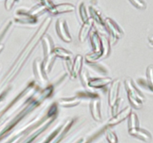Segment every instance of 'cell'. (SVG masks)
Listing matches in <instances>:
<instances>
[{"label":"cell","instance_id":"cell-11","mask_svg":"<svg viewBox=\"0 0 153 143\" xmlns=\"http://www.w3.org/2000/svg\"><path fill=\"white\" fill-rule=\"evenodd\" d=\"M75 10V6L70 3H62V4L53 5V7H51L49 11L54 15H57L58 13H67V12H71Z\"/></svg>","mask_w":153,"mask_h":143},{"label":"cell","instance_id":"cell-1","mask_svg":"<svg viewBox=\"0 0 153 143\" xmlns=\"http://www.w3.org/2000/svg\"><path fill=\"white\" fill-rule=\"evenodd\" d=\"M104 25L110 34L111 45H114L124 35L122 28L111 18H106Z\"/></svg>","mask_w":153,"mask_h":143},{"label":"cell","instance_id":"cell-24","mask_svg":"<svg viewBox=\"0 0 153 143\" xmlns=\"http://www.w3.org/2000/svg\"><path fill=\"white\" fill-rule=\"evenodd\" d=\"M149 43H150L151 44H152L153 46V35L149 36Z\"/></svg>","mask_w":153,"mask_h":143},{"label":"cell","instance_id":"cell-22","mask_svg":"<svg viewBox=\"0 0 153 143\" xmlns=\"http://www.w3.org/2000/svg\"><path fill=\"white\" fill-rule=\"evenodd\" d=\"M79 75H80L81 77V80H82V84H84V86H88V81H89V79L91 78V77H90L89 73L88 72V71L82 69Z\"/></svg>","mask_w":153,"mask_h":143},{"label":"cell","instance_id":"cell-20","mask_svg":"<svg viewBox=\"0 0 153 143\" xmlns=\"http://www.w3.org/2000/svg\"><path fill=\"white\" fill-rule=\"evenodd\" d=\"M127 97H128L129 103L134 108L137 109V110L141 108L142 106H143V102H142V101H140V100H138L137 98L131 96V95H127Z\"/></svg>","mask_w":153,"mask_h":143},{"label":"cell","instance_id":"cell-6","mask_svg":"<svg viewBox=\"0 0 153 143\" xmlns=\"http://www.w3.org/2000/svg\"><path fill=\"white\" fill-rule=\"evenodd\" d=\"M82 66H83V57L81 55H78L75 57L74 61L72 65L71 69L70 72V78L75 80L80 74L82 70Z\"/></svg>","mask_w":153,"mask_h":143},{"label":"cell","instance_id":"cell-14","mask_svg":"<svg viewBox=\"0 0 153 143\" xmlns=\"http://www.w3.org/2000/svg\"><path fill=\"white\" fill-rule=\"evenodd\" d=\"M81 99L79 96H74L72 98H62L58 100L60 106L64 107H73L80 104Z\"/></svg>","mask_w":153,"mask_h":143},{"label":"cell","instance_id":"cell-18","mask_svg":"<svg viewBox=\"0 0 153 143\" xmlns=\"http://www.w3.org/2000/svg\"><path fill=\"white\" fill-rule=\"evenodd\" d=\"M79 16H80V19L82 20V23H85V22L89 19V17H88V14L87 13V10L85 9V4L84 3H82V4L79 5Z\"/></svg>","mask_w":153,"mask_h":143},{"label":"cell","instance_id":"cell-9","mask_svg":"<svg viewBox=\"0 0 153 143\" xmlns=\"http://www.w3.org/2000/svg\"><path fill=\"white\" fill-rule=\"evenodd\" d=\"M131 113V108L130 107H126L125 109L121 110L120 113H117L116 115L112 117L111 119H110V121L108 122V125L110 126H113V125H117V124L120 123L121 122L126 119V118H128L129 116V115Z\"/></svg>","mask_w":153,"mask_h":143},{"label":"cell","instance_id":"cell-3","mask_svg":"<svg viewBox=\"0 0 153 143\" xmlns=\"http://www.w3.org/2000/svg\"><path fill=\"white\" fill-rule=\"evenodd\" d=\"M33 71L35 78L40 82V83L45 84L48 82L47 74L45 72L43 67V61L37 58L34 61L33 63Z\"/></svg>","mask_w":153,"mask_h":143},{"label":"cell","instance_id":"cell-10","mask_svg":"<svg viewBox=\"0 0 153 143\" xmlns=\"http://www.w3.org/2000/svg\"><path fill=\"white\" fill-rule=\"evenodd\" d=\"M93 25H94V20L92 19H89L87 22L83 23L79 34V40L81 43L85 42V40L89 37Z\"/></svg>","mask_w":153,"mask_h":143},{"label":"cell","instance_id":"cell-15","mask_svg":"<svg viewBox=\"0 0 153 143\" xmlns=\"http://www.w3.org/2000/svg\"><path fill=\"white\" fill-rule=\"evenodd\" d=\"M53 54L56 57H59L61 59L64 60L65 61L72 60V57L73 55L70 52H69L67 49H64L61 47H57L54 49Z\"/></svg>","mask_w":153,"mask_h":143},{"label":"cell","instance_id":"cell-2","mask_svg":"<svg viewBox=\"0 0 153 143\" xmlns=\"http://www.w3.org/2000/svg\"><path fill=\"white\" fill-rule=\"evenodd\" d=\"M56 28L57 34L58 37L66 43H70L72 41V37L70 36V31H69L68 25L67 24V21L65 19H58L56 22Z\"/></svg>","mask_w":153,"mask_h":143},{"label":"cell","instance_id":"cell-21","mask_svg":"<svg viewBox=\"0 0 153 143\" xmlns=\"http://www.w3.org/2000/svg\"><path fill=\"white\" fill-rule=\"evenodd\" d=\"M133 5L140 10H144L146 7V3L144 0H128Z\"/></svg>","mask_w":153,"mask_h":143},{"label":"cell","instance_id":"cell-8","mask_svg":"<svg viewBox=\"0 0 153 143\" xmlns=\"http://www.w3.org/2000/svg\"><path fill=\"white\" fill-rule=\"evenodd\" d=\"M113 79L111 77H91L88 81V86L91 88H95V89H100L104 86H107L108 84L111 83Z\"/></svg>","mask_w":153,"mask_h":143},{"label":"cell","instance_id":"cell-17","mask_svg":"<svg viewBox=\"0 0 153 143\" xmlns=\"http://www.w3.org/2000/svg\"><path fill=\"white\" fill-rule=\"evenodd\" d=\"M146 79L149 89L153 91V65H149L146 69Z\"/></svg>","mask_w":153,"mask_h":143},{"label":"cell","instance_id":"cell-4","mask_svg":"<svg viewBox=\"0 0 153 143\" xmlns=\"http://www.w3.org/2000/svg\"><path fill=\"white\" fill-rule=\"evenodd\" d=\"M120 86V81L119 79H115L111 83L108 91V104L111 107H113L119 100Z\"/></svg>","mask_w":153,"mask_h":143},{"label":"cell","instance_id":"cell-23","mask_svg":"<svg viewBox=\"0 0 153 143\" xmlns=\"http://www.w3.org/2000/svg\"><path fill=\"white\" fill-rule=\"evenodd\" d=\"M107 139L110 143H117V137L112 131H109L107 133Z\"/></svg>","mask_w":153,"mask_h":143},{"label":"cell","instance_id":"cell-13","mask_svg":"<svg viewBox=\"0 0 153 143\" xmlns=\"http://www.w3.org/2000/svg\"><path fill=\"white\" fill-rule=\"evenodd\" d=\"M90 111H91L93 118L95 120L98 121V122L102 120L101 104H100V100L94 98L91 101V103H90Z\"/></svg>","mask_w":153,"mask_h":143},{"label":"cell","instance_id":"cell-12","mask_svg":"<svg viewBox=\"0 0 153 143\" xmlns=\"http://www.w3.org/2000/svg\"><path fill=\"white\" fill-rule=\"evenodd\" d=\"M128 130H129L130 135L137 137V138L143 140V141L146 142H149L152 140V136H151V134L147 130L141 129L139 127L138 128Z\"/></svg>","mask_w":153,"mask_h":143},{"label":"cell","instance_id":"cell-7","mask_svg":"<svg viewBox=\"0 0 153 143\" xmlns=\"http://www.w3.org/2000/svg\"><path fill=\"white\" fill-rule=\"evenodd\" d=\"M42 48H43V58H46L49 57L53 54L54 49V43L52 38L49 35L43 36L41 40Z\"/></svg>","mask_w":153,"mask_h":143},{"label":"cell","instance_id":"cell-19","mask_svg":"<svg viewBox=\"0 0 153 143\" xmlns=\"http://www.w3.org/2000/svg\"><path fill=\"white\" fill-rule=\"evenodd\" d=\"M90 13H91V19H92L94 20V22H96L97 24H100V25H104L102 23V20L101 17H100V15L97 10H95L93 7H90Z\"/></svg>","mask_w":153,"mask_h":143},{"label":"cell","instance_id":"cell-16","mask_svg":"<svg viewBox=\"0 0 153 143\" xmlns=\"http://www.w3.org/2000/svg\"><path fill=\"white\" fill-rule=\"evenodd\" d=\"M128 130L133 129V128H138L139 127V120L137 114L135 113H131V114L128 116Z\"/></svg>","mask_w":153,"mask_h":143},{"label":"cell","instance_id":"cell-5","mask_svg":"<svg viewBox=\"0 0 153 143\" xmlns=\"http://www.w3.org/2000/svg\"><path fill=\"white\" fill-rule=\"evenodd\" d=\"M124 85H125L126 91L127 92V95H129L131 96L134 97L140 100V101L143 102L145 101V97L143 94L141 93L140 90L136 87L134 82L131 78H127L124 81Z\"/></svg>","mask_w":153,"mask_h":143}]
</instances>
